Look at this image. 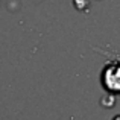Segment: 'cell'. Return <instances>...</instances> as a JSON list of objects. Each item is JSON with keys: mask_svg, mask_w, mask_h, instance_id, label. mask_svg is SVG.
I'll return each instance as SVG.
<instances>
[{"mask_svg": "<svg viewBox=\"0 0 120 120\" xmlns=\"http://www.w3.org/2000/svg\"><path fill=\"white\" fill-rule=\"evenodd\" d=\"M114 120H120V116H116V119Z\"/></svg>", "mask_w": 120, "mask_h": 120, "instance_id": "cell-2", "label": "cell"}, {"mask_svg": "<svg viewBox=\"0 0 120 120\" xmlns=\"http://www.w3.org/2000/svg\"><path fill=\"white\" fill-rule=\"evenodd\" d=\"M105 87L111 91H120V68H109L105 71Z\"/></svg>", "mask_w": 120, "mask_h": 120, "instance_id": "cell-1", "label": "cell"}]
</instances>
